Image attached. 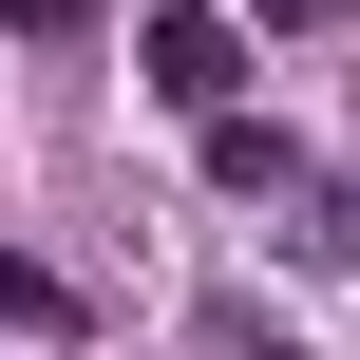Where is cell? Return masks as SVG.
<instances>
[{"instance_id": "4", "label": "cell", "mask_w": 360, "mask_h": 360, "mask_svg": "<svg viewBox=\"0 0 360 360\" xmlns=\"http://www.w3.org/2000/svg\"><path fill=\"white\" fill-rule=\"evenodd\" d=\"M266 19H342V0H266Z\"/></svg>"}, {"instance_id": "3", "label": "cell", "mask_w": 360, "mask_h": 360, "mask_svg": "<svg viewBox=\"0 0 360 360\" xmlns=\"http://www.w3.org/2000/svg\"><path fill=\"white\" fill-rule=\"evenodd\" d=\"M0 19H19V38H76V19H95V0H0Z\"/></svg>"}, {"instance_id": "1", "label": "cell", "mask_w": 360, "mask_h": 360, "mask_svg": "<svg viewBox=\"0 0 360 360\" xmlns=\"http://www.w3.org/2000/svg\"><path fill=\"white\" fill-rule=\"evenodd\" d=\"M133 57H152V95H171V114H247V38H228L209 0H152V38H133Z\"/></svg>"}, {"instance_id": "2", "label": "cell", "mask_w": 360, "mask_h": 360, "mask_svg": "<svg viewBox=\"0 0 360 360\" xmlns=\"http://www.w3.org/2000/svg\"><path fill=\"white\" fill-rule=\"evenodd\" d=\"M209 171H228V190H285V171H304V152H285V133H266V114H209Z\"/></svg>"}]
</instances>
